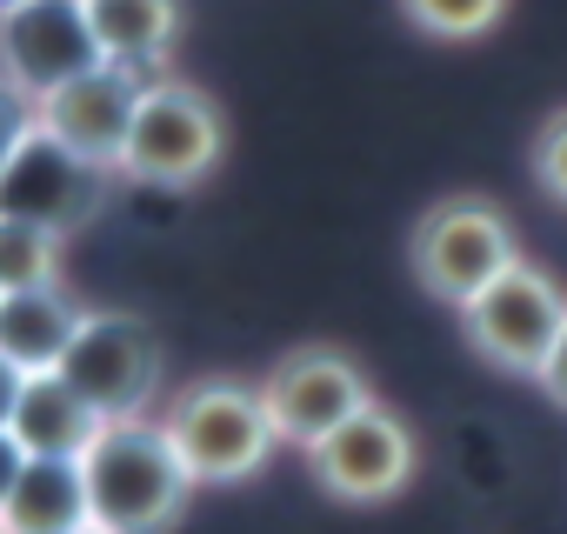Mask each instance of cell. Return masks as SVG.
<instances>
[{"mask_svg": "<svg viewBox=\"0 0 567 534\" xmlns=\"http://www.w3.org/2000/svg\"><path fill=\"white\" fill-rule=\"evenodd\" d=\"M260 401H267V421H274V434H280V448H321L334 428H348L368 401H381L374 394V381H368V368L348 355V348H334V341H301V348H288L274 368H267V381H260Z\"/></svg>", "mask_w": 567, "mask_h": 534, "instance_id": "7", "label": "cell"}, {"mask_svg": "<svg viewBox=\"0 0 567 534\" xmlns=\"http://www.w3.org/2000/svg\"><path fill=\"white\" fill-rule=\"evenodd\" d=\"M101 428H107V421H101L61 374H28L21 408H14V421H8V434H14L28 454H41V461H81Z\"/></svg>", "mask_w": 567, "mask_h": 534, "instance_id": "14", "label": "cell"}, {"mask_svg": "<svg viewBox=\"0 0 567 534\" xmlns=\"http://www.w3.org/2000/svg\"><path fill=\"white\" fill-rule=\"evenodd\" d=\"M101 421H134L161 408L167 388V341L147 315L134 308H87L81 335L68 341L61 368H54Z\"/></svg>", "mask_w": 567, "mask_h": 534, "instance_id": "5", "label": "cell"}, {"mask_svg": "<svg viewBox=\"0 0 567 534\" xmlns=\"http://www.w3.org/2000/svg\"><path fill=\"white\" fill-rule=\"evenodd\" d=\"M414 468H421V441L388 401H368L348 428H334L321 448H308L315 487L341 507H388L394 494H408Z\"/></svg>", "mask_w": 567, "mask_h": 534, "instance_id": "8", "label": "cell"}, {"mask_svg": "<svg viewBox=\"0 0 567 534\" xmlns=\"http://www.w3.org/2000/svg\"><path fill=\"white\" fill-rule=\"evenodd\" d=\"M21 468H28V448L0 428V514H8V501H14V487H21Z\"/></svg>", "mask_w": 567, "mask_h": 534, "instance_id": "20", "label": "cell"}, {"mask_svg": "<svg viewBox=\"0 0 567 534\" xmlns=\"http://www.w3.org/2000/svg\"><path fill=\"white\" fill-rule=\"evenodd\" d=\"M0 534H14V527H8V521H0Z\"/></svg>", "mask_w": 567, "mask_h": 534, "instance_id": "24", "label": "cell"}, {"mask_svg": "<svg viewBox=\"0 0 567 534\" xmlns=\"http://www.w3.org/2000/svg\"><path fill=\"white\" fill-rule=\"evenodd\" d=\"M527 181L540 187V201L567 207V101L534 127V141H527Z\"/></svg>", "mask_w": 567, "mask_h": 534, "instance_id": "18", "label": "cell"}, {"mask_svg": "<svg viewBox=\"0 0 567 534\" xmlns=\"http://www.w3.org/2000/svg\"><path fill=\"white\" fill-rule=\"evenodd\" d=\"M8 8H28V0H0V14H8Z\"/></svg>", "mask_w": 567, "mask_h": 534, "instance_id": "23", "label": "cell"}, {"mask_svg": "<svg viewBox=\"0 0 567 534\" xmlns=\"http://www.w3.org/2000/svg\"><path fill=\"white\" fill-rule=\"evenodd\" d=\"M454 321H461V341L474 361H487L494 374H514V381H540V368L567 328V288L540 260H514Z\"/></svg>", "mask_w": 567, "mask_h": 534, "instance_id": "6", "label": "cell"}, {"mask_svg": "<svg viewBox=\"0 0 567 534\" xmlns=\"http://www.w3.org/2000/svg\"><path fill=\"white\" fill-rule=\"evenodd\" d=\"M147 81H154V74H134V68L101 61L94 74H81V81H68L61 94H48V101L34 107V121H41V134L61 141L68 154H81V161H94V167L114 174Z\"/></svg>", "mask_w": 567, "mask_h": 534, "instance_id": "11", "label": "cell"}, {"mask_svg": "<svg viewBox=\"0 0 567 534\" xmlns=\"http://www.w3.org/2000/svg\"><path fill=\"white\" fill-rule=\"evenodd\" d=\"M81 321H87V308L68 295V281L0 295V355H8L21 374H54L68 341L81 335Z\"/></svg>", "mask_w": 567, "mask_h": 534, "instance_id": "12", "label": "cell"}, {"mask_svg": "<svg viewBox=\"0 0 567 534\" xmlns=\"http://www.w3.org/2000/svg\"><path fill=\"white\" fill-rule=\"evenodd\" d=\"M114 187H121V174H107V167L68 154V147L48 141L41 121H34V134L14 147L8 174H0V214L34 220V227H48L54 240H74L81 227H94V220L107 214Z\"/></svg>", "mask_w": 567, "mask_h": 534, "instance_id": "9", "label": "cell"}, {"mask_svg": "<svg viewBox=\"0 0 567 534\" xmlns=\"http://www.w3.org/2000/svg\"><path fill=\"white\" fill-rule=\"evenodd\" d=\"M34 134V101L0 74V174H8V161H14V147Z\"/></svg>", "mask_w": 567, "mask_h": 534, "instance_id": "19", "label": "cell"}, {"mask_svg": "<svg viewBox=\"0 0 567 534\" xmlns=\"http://www.w3.org/2000/svg\"><path fill=\"white\" fill-rule=\"evenodd\" d=\"M560 414H567V328H560V341H554V355H547V368H540V381H534Z\"/></svg>", "mask_w": 567, "mask_h": 534, "instance_id": "21", "label": "cell"}, {"mask_svg": "<svg viewBox=\"0 0 567 534\" xmlns=\"http://www.w3.org/2000/svg\"><path fill=\"white\" fill-rule=\"evenodd\" d=\"M220 161H227V114H220V101H214L207 88L181 81V74L147 81L114 174L134 181V187L187 194V187L214 181Z\"/></svg>", "mask_w": 567, "mask_h": 534, "instance_id": "4", "label": "cell"}, {"mask_svg": "<svg viewBox=\"0 0 567 534\" xmlns=\"http://www.w3.org/2000/svg\"><path fill=\"white\" fill-rule=\"evenodd\" d=\"M21 388H28V374H21L8 355H0V428L14 421V408H21Z\"/></svg>", "mask_w": 567, "mask_h": 534, "instance_id": "22", "label": "cell"}, {"mask_svg": "<svg viewBox=\"0 0 567 534\" xmlns=\"http://www.w3.org/2000/svg\"><path fill=\"white\" fill-rule=\"evenodd\" d=\"M101 68V41L87 28L81 0H28L0 14V74H8L34 107L61 94L68 81Z\"/></svg>", "mask_w": 567, "mask_h": 534, "instance_id": "10", "label": "cell"}, {"mask_svg": "<svg viewBox=\"0 0 567 534\" xmlns=\"http://www.w3.org/2000/svg\"><path fill=\"white\" fill-rule=\"evenodd\" d=\"M81 534H101V527H81Z\"/></svg>", "mask_w": 567, "mask_h": 534, "instance_id": "25", "label": "cell"}, {"mask_svg": "<svg viewBox=\"0 0 567 534\" xmlns=\"http://www.w3.org/2000/svg\"><path fill=\"white\" fill-rule=\"evenodd\" d=\"M87 8V28L101 41V61L114 68H134V74H167L174 61V41H181V0H81Z\"/></svg>", "mask_w": 567, "mask_h": 534, "instance_id": "13", "label": "cell"}, {"mask_svg": "<svg viewBox=\"0 0 567 534\" xmlns=\"http://www.w3.org/2000/svg\"><path fill=\"white\" fill-rule=\"evenodd\" d=\"M81 481H87V527L101 534H167L200 487L161 414L107 421L81 454Z\"/></svg>", "mask_w": 567, "mask_h": 534, "instance_id": "1", "label": "cell"}, {"mask_svg": "<svg viewBox=\"0 0 567 534\" xmlns=\"http://www.w3.org/2000/svg\"><path fill=\"white\" fill-rule=\"evenodd\" d=\"M161 428L174 434V448L200 487L254 481L280 448L260 381H240V374H194L187 388H174L161 401Z\"/></svg>", "mask_w": 567, "mask_h": 534, "instance_id": "2", "label": "cell"}, {"mask_svg": "<svg viewBox=\"0 0 567 534\" xmlns=\"http://www.w3.org/2000/svg\"><path fill=\"white\" fill-rule=\"evenodd\" d=\"M401 21L421 34V41H487L501 21H507V0H394Z\"/></svg>", "mask_w": 567, "mask_h": 534, "instance_id": "17", "label": "cell"}, {"mask_svg": "<svg viewBox=\"0 0 567 534\" xmlns=\"http://www.w3.org/2000/svg\"><path fill=\"white\" fill-rule=\"evenodd\" d=\"M520 254V234L514 220L487 201V194H447V201H427L408 227V275L427 301L441 308H467L487 281H501Z\"/></svg>", "mask_w": 567, "mask_h": 534, "instance_id": "3", "label": "cell"}, {"mask_svg": "<svg viewBox=\"0 0 567 534\" xmlns=\"http://www.w3.org/2000/svg\"><path fill=\"white\" fill-rule=\"evenodd\" d=\"M61 247L48 227L0 214V295H21V288H54L61 281Z\"/></svg>", "mask_w": 567, "mask_h": 534, "instance_id": "16", "label": "cell"}, {"mask_svg": "<svg viewBox=\"0 0 567 534\" xmlns=\"http://www.w3.org/2000/svg\"><path fill=\"white\" fill-rule=\"evenodd\" d=\"M0 521H8L14 534H81L87 527L81 461H41V454H28L21 487H14V501H8Z\"/></svg>", "mask_w": 567, "mask_h": 534, "instance_id": "15", "label": "cell"}]
</instances>
